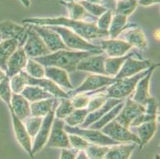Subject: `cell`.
<instances>
[{
  "instance_id": "1",
  "label": "cell",
  "mask_w": 160,
  "mask_h": 159,
  "mask_svg": "<svg viewBox=\"0 0 160 159\" xmlns=\"http://www.w3.org/2000/svg\"><path fill=\"white\" fill-rule=\"evenodd\" d=\"M26 24L38 26H59L72 30L86 41L108 37V33L99 30L96 22L77 21L66 17H32L22 20Z\"/></svg>"
},
{
  "instance_id": "2",
  "label": "cell",
  "mask_w": 160,
  "mask_h": 159,
  "mask_svg": "<svg viewBox=\"0 0 160 159\" xmlns=\"http://www.w3.org/2000/svg\"><path fill=\"white\" fill-rule=\"evenodd\" d=\"M92 54L94 53L90 52L61 49L56 52H50L46 56L34 58V60L44 67H58L68 72L77 70V65L80 61Z\"/></svg>"
},
{
  "instance_id": "3",
  "label": "cell",
  "mask_w": 160,
  "mask_h": 159,
  "mask_svg": "<svg viewBox=\"0 0 160 159\" xmlns=\"http://www.w3.org/2000/svg\"><path fill=\"white\" fill-rule=\"evenodd\" d=\"M53 30L60 35L62 42L68 49H72L75 51H82V52H90L94 54H101L103 50L100 46L88 42L81 36L78 35L72 30L59 26H49Z\"/></svg>"
},
{
  "instance_id": "4",
  "label": "cell",
  "mask_w": 160,
  "mask_h": 159,
  "mask_svg": "<svg viewBox=\"0 0 160 159\" xmlns=\"http://www.w3.org/2000/svg\"><path fill=\"white\" fill-rule=\"evenodd\" d=\"M153 65H151L148 69L144 70L139 73L131 77H126L117 80L115 83L107 87L104 91V96L107 98L118 99V100H123L124 98L130 96L134 92L136 86L139 81L142 77H144L149 72Z\"/></svg>"
},
{
  "instance_id": "5",
  "label": "cell",
  "mask_w": 160,
  "mask_h": 159,
  "mask_svg": "<svg viewBox=\"0 0 160 159\" xmlns=\"http://www.w3.org/2000/svg\"><path fill=\"white\" fill-rule=\"evenodd\" d=\"M65 131L68 134H73L78 135L85 138L90 144H96L100 146H114L120 144L116 142L107 135H104L101 131L93 129H87V128H81L80 127H69L65 125L64 127Z\"/></svg>"
},
{
  "instance_id": "6",
  "label": "cell",
  "mask_w": 160,
  "mask_h": 159,
  "mask_svg": "<svg viewBox=\"0 0 160 159\" xmlns=\"http://www.w3.org/2000/svg\"><path fill=\"white\" fill-rule=\"evenodd\" d=\"M26 25L28 27V32H27V40L22 48L27 57L34 59L49 54L51 52L46 46L42 39L41 38L38 33L30 25Z\"/></svg>"
},
{
  "instance_id": "7",
  "label": "cell",
  "mask_w": 160,
  "mask_h": 159,
  "mask_svg": "<svg viewBox=\"0 0 160 159\" xmlns=\"http://www.w3.org/2000/svg\"><path fill=\"white\" fill-rule=\"evenodd\" d=\"M100 130L104 135L119 143L131 142L132 143L140 144V141L137 135L131 132L128 128L120 125L115 119L108 122Z\"/></svg>"
},
{
  "instance_id": "8",
  "label": "cell",
  "mask_w": 160,
  "mask_h": 159,
  "mask_svg": "<svg viewBox=\"0 0 160 159\" xmlns=\"http://www.w3.org/2000/svg\"><path fill=\"white\" fill-rule=\"evenodd\" d=\"M28 27L27 25L20 26L12 21L0 22V34L2 41L15 40L18 42V46L22 47L27 37Z\"/></svg>"
},
{
  "instance_id": "9",
  "label": "cell",
  "mask_w": 160,
  "mask_h": 159,
  "mask_svg": "<svg viewBox=\"0 0 160 159\" xmlns=\"http://www.w3.org/2000/svg\"><path fill=\"white\" fill-rule=\"evenodd\" d=\"M117 81L115 77H108L106 75H100V74H93L90 75L85 80V81L77 88L72 90L71 92L68 94L69 97L74 96L78 93H85V92L97 91L100 88L108 87L112 84Z\"/></svg>"
},
{
  "instance_id": "10",
  "label": "cell",
  "mask_w": 160,
  "mask_h": 159,
  "mask_svg": "<svg viewBox=\"0 0 160 159\" xmlns=\"http://www.w3.org/2000/svg\"><path fill=\"white\" fill-rule=\"evenodd\" d=\"M65 122L60 119L54 118L52 124L51 131L46 142L48 147L60 149H71L69 141V135L65 131Z\"/></svg>"
},
{
  "instance_id": "11",
  "label": "cell",
  "mask_w": 160,
  "mask_h": 159,
  "mask_svg": "<svg viewBox=\"0 0 160 159\" xmlns=\"http://www.w3.org/2000/svg\"><path fill=\"white\" fill-rule=\"evenodd\" d=\"M35 30L42 39L46 46L51 52L61 49H68L62 42L60 35L49 26H38V25L29 24Z\"/></svg>"
},
{
  "instance_id": "12",
  "label": "cell",
  "mask_w": 160,
  "mask_h": 159,
  "mask_svg": "<svg viewBox=\"0 0 160 159\" xmlns=\"http://www.w3.org/2000/svg\"><path fill=\"white\" fill-rule=\"evenodd\" d=\"M144 112L145 107L143 105L136 103L132 99H128L120 113L115 118V120L124 127L129 128L132 121L140 114Z\"/></svg>"
},
{
  "instance_id": "13",
  "label": "cell",
  "mask_w": 160,
  "mask_h": 159,
  "mask_svg": "<svg viewBox=\"0 0 160 159\" xmlns=\"http://www.w3.org/2000/svg\"><path fill=\"white\" fill-rule=\"evenodd\" d=\"M151 66V62L149 60L136 59L132 57V55L126 59L115 78L116 80H120L126 77H131L144 70L148 69Z\"/></svg>"
},
{
  "instance_id": "14",
  "label": "cell",
  "mask_w": 160,
  "mask_h": 159,
  "mask_svg": "<svg viewBox=\"0 0 160 159\" xmlns=\"http://www.w3.org/2000/svg\"><path fill=\"white\" fill-rule=\"evenodd\" d=\"M54 119V111H51L47 116L43 118L42 123L39 129L38 132L34 137V141L32 146V154L34 155L35 154L42 151V149L46 145L49 134L51 131L52 124Z\"/></svg>"
},
{
  "instance_id": "15",
  "label": "cell",
  "mask_w": 160,
  "mask_h": 159,
  "mask_svg": "<svg viewBox=\"0 0 160 159\" xmlns=\"http://www.w3.org/2000/svg\"><path fill=\"white\" fill-rule=\"evenodd\" d=\"M105 59L106 56L103 53L92 54L80 61L78 65H77V70L94 74L106 75L105 69H104Z\"/></svg>"
},
{
  "instance_id": "16",
  "label": "cell",
  "mask_w": 160,
  "mask_h": 159,
  "mask_svg": "<svg viewBox=\"0 0 160 159\" xmlns=\"http://www.w3.org/2000/svg\"><path fill=\"white\" fill-rule=\"evenodd\" d=\"M12 118L13 128H14V133L15 138L26 152L30 155V157H33L32 154V142L31 137L29 135L27 129L25 127V125L22 121L20 120L17 116L13 113L11 110H10Z\"/></svg>"
},
{
  "instance_id": "17",
  "label": "cell",
  "mask_w": 160,
  "mask_h": 159,
  "mask_svg": "<svg viewBox=\"0 0 160 159\" xmlns=\"http://www.w3.org/2000/svg\"><path fill=\"white\" fill-rule=\"evenodd\" d=\"M100 48L108 57H119L126 55L132 47L122 39L110 38L101 41Z\"/></svg>"
},
{
  "instance_id": "18",
  "label": "cell",
  "mask_w": 160,
  "mask_h": 159,
  "mask_svg": "<svg viewBox=\"0 0 160 159\" xmlns=\"http://www.w3.org/2000/svg\"><path fill=\"white\" fill-rule=\"evenodd\" d=\"M28 57L26 54L22 47H19L14 52L7 63V77H14L25 69L27 65Z\"/></svg>"
},
{
  "instance_id": "19",
  "label": "cell",
  "mask_w": 160,
  "mask_h": 159,
  "mask_svg": "<svg viewBox=\"0 0 160 159\" xmlns=\"http://www.w3.org/2000/svg\"><path fill=\"white\" fill-rule=\"evenodd\" d=\"M25 79H26V83L27 85H36L42 87L44 90L47 91L51 95H53L54 97H58V98H69L68 96V93L65 92L62 87L57 85L56 84L51 81L49 79L46 78H40L36 79L30 77V76L27 75L24 71Z\"/></svg>"
},
{
  "instance_id": "20",
  "label": "cell",
  "mask_w": 160,
  "mask_h": 159,
  "mask_svg": "<svg viewBox=\"0 0 160 159\" xmlns=\"http://www.w3.org/2000/svg\"><path fill=\"white\" fill-rule=\"evenodd\" d=\"M120 35H121L120 39L128 42L132 47H136L140 50H144L148 49V39L142 29L139 27L126 29Z\"/></svg>"
},
{
  "instance_id": "21",
  "label": "cell",
  "mask_w": 160,
  "mask_h": 159,
  "mask_svg": "<svg viewBox=\"0 0 160 159\" xmlns=\"http://www.w3.org/2000/svg\"><path fill=\"white\" fill-rule=\"evenodd\" d=\"M158 65H153L152 68H151L148 74L144 76L143 77L140 79L139 82L137 83L134 91V96L132 97V100H134L136 103H139L141 105L144 106L146 104L147 101L148 99L151 97V95L149 92V86H150V81H151V77L153 73V71Z\"/></svg>"
},
{
  "instance_id": "22",
  "label": "cell",
  "mask_w": 160,
  "mask_h": 159,
  "mask_svg": "<svg viewBox=\"0 0 160 159\" xmlns=\"http://www.w3.org/2000/svg\"><path fill=\"white\" fill-rule=\"evenodd\" d=\"M45 77L53 81L60 87L69 90L75 88L69 81L68 72L62 68L53 66L45 67Z\"/></svg>"
},
{
  "instance_id": "23",
  "label": "cell",
  "mask_w": 160,
  "mask_h": 159,
  "mask_svg": "<svg viewBox=\"0 0 160 159\" xmlns=\"http://www.w3.org/2000/svg\"><path fill=\"white\" fill-rule=\"evenodd\" d=\"M61 2L67 7L68 12H69V17L71 19L77 20V21L88 22H97V17L88 14L79 2L62 0Z\"/></svg>"
},
{
  "instance_id": "24",
  "label": "cell",
  "mask_w": 160,
  "mask_h": 159,
  "mask_svg": "<svg viewBox=\"0 0 160 159\" xmlns=\"http://www.w3.org/2000/svg\"><path fill=\"white\" fill-rule=\"evenodd\" d=\"M9 109L12 111L13 113L22 122L30 116V102L21 94L13 93L11 107H9Z\"/></svg>"
},
{
  "instance_id": "25",
  "label": "cell",
  "mask_w": 160,
  "mask_h": 159,
  "mask_svg": "<svg viewBox=\"0 0 160 159\" xmlns=\"http://www.w3.org/2000/svg\"><path fill=\"white\" fill-rule=\"evenodd\" d=\"M123 101V100H118V99H112V98H108L106 103L103 105L102 107H100L97 110L94 111L92 112H90L88 114L85 122L81 125L80 127L81 128H88V127L91 126L92 123L97 122L98 119L104 116V114L107 113L108 111L111 110L112 107H114L116 105L120 103V102Z\"/></svg>"
},
{
  "instance_id": "26",
  "label": "cell",
  "mask_w": 160,
  "mask_h": 159,
  "mask_svg": "<svg viewBox=\"0 0 160 159\" xmlns=\"http://www.w3.org/2000/svg\"><path fill=\"white\" fill-rule=\"evenodd\" d=\"M21 95L30 103L46 99L54 98L53 95L36 85H27L22 91Z\"/></svg>"
},
{
  "instance_id": "27",
  "label": "cell",
  "mask_w": 160,
  "mask_h": 159,
  "mask_svg": "<svg viewBox=\"0 0 160 159\" xmlns=\"http://www.w3.org/2000/svg\"><path fill=\"white\" fill-rule=\"evenodd\" d=\"M136 147L134 144H117L109 148L106 154L105 159H129L132 151Z\"/></svg>"
},
{
  "instance_id": "28",
  "label": "cell",
  "mask_w": 160,
  "mask_h": 159,
  "mask_svg": "<svg viewBox=\"0 0 160 159\" xmlns=\"http://www.w3.org/2000/svg\"><path fill=\"white\" fill-rule=\"evenodd\" d=\"M18 48V42L13 39L0 42V68L5 72H7V61Z\"/></svg>"
},
{
  "instance_id": "29",
  "label": "cell",
  "mask_w": 160,
  "mask_h": 159,
  "mask_svg": "<svg viewBox=\"0 0 160 159\" xmlns=\"http://www.w3.org/2000/svg\"><path fill=\"white\" fill-rule=\"evenodd\" d=\"M54 98L46 99L33 102L30 104V116L44 118L49 112L53 111L54 106Z\"/></svg>"
},
{
  "instance_id": "30",
  "label": "cell",
  "mask_w": 160,
  "mask_h": 159,
  "mask_svg": "<svg viewBox=\"0 0 160 159\" xmlns=\"http://www.w3.org/2000/svg\"><path fill=\"white\" fill-rule=\"evenodd\" d=\"M157 130L156 120L149 121L137 127L138 138L140 141V148L146 145L153 138Z\"/></svg>"
},
{
  "instance_id": "31",
  "label": "cell",
  "mask_w": 160,
  "mask_h": 159,
  "mask_svg": "<svg viewBox=\"0 0 160 159\" xmlns=\"http://www.w3.org/2000/svg\"><path fill=\"white\" fill-rule=\"evenodd\" d=\"M128 17L119 14H115L112 15L111 24L109 26L108 33L110 38H116L119 35L128 29Z\"/></svg>"
},
{
  "instance_id": "32",
  "label": "cell",
  "mask_w": 160,
  "mask_h": 159,
  "mask_svg": "<svg viewBox=\"0 0 160 159\" xmlns=\"http://www.w3.org/2000/svg\"><path fill=\"white\" fill-rule=\"evenodd\" d=\"M132 55L133 54L129 53V54L119 57H106L105 61H104V69H105L106 75L108 77L109 76L112 77H116L126 59Z\"/></svg>"
},
{
  "instance_id": "33",
  "label": "cell",
  "mask_w": 160,
  "mask_h": 159,
  "mask_svg": "<svg viewBox=\"0 0 160 159\" xmlns=\"http://www.w3.org/2000/svg\"><path fill=\"white\" fill-rule=\"evenodd\" d=\"M123 104H124V103L123 101L120 102V103H118L117 105H116L111 110L108 111L107 113L104 114V116L100 118V119H98L97 122L92 123L88 128L93 130H100L102 127H104L108 122H110L113 119H115V118L118 116V114L120 113V111H121L122 107H123Z\"/></svg>"
},
{
  "instance_id": "34",
  "label": "cell",
  "mask_w": 160,
  "mask_h": 159,
  "mask_svg": "<svg viewBox=\"0 0 160 159\" xmlns=\"http://www.w3.org/2000/svg\"><path fill=\"white\" fill-rule=\"evenodd\" d=\"M138 0H117L115 7V14L128 17L136 11Z\"/></svg>"
},
{
  "instance_id": "35",
  "label": "cell",
  "mask_w": 160,
  "mask_h": 159,
  "mask_svg": "<svg viewBox=\"0 0 160 159\" xmlns=\"http://www.w3.org/2000/svg\"><path fill=\"white\" fill-rule=\"evenodd\" d=\"M88 114V112L86 108L75 109L69 116L64 119V122L66 123L67 126L81 127L85 122Z\"/></svg>"
},
{
  "instance_id": "36",
  "label": "cell",
  "mask_w": 160,
  "mask_h": 159,
  "mask_svg": "<svg viewBox=\"0 0 160 159\" xmlns=\"http://www.w3.org/2000/svg\"><path fill=\"white\" fill-rule=\"evenodd\" d=\"M25 72L33 78L40 79L45 77V67L33 58H28L27 65L25 67Z\"/></svg>"
},
{
  "instance_id": "37",
  "label": "cell",
  "mask_w": 160,
  "mask_h": 159,
  "mask_svg": "<svg viewBox=\"0 0 160 159\" xmlns=\"http://www.w3.org/2000/svg\"><path fill=\"white\" fill-rule=\"evenodd\" d=\"M75 110L71 100L69 98H61V101L58 107L54 112V116L57 119L64 120L68 116H69Z\"/></svg>"
},
{
  "instance_id": "38",
  "label": "cell",
  "mask_w": 160,
  "mask_h": 159,
  "mask_svg": "<svg viewBox=\"0 0 160 159\" xmlns=\"http://www.w3.org/2000/svg\"><path fill=\"white\" fill-rule=\"evenodd\" d=\"M109 147L96 144H89L85 150V154L88 159H104Z\"/></svg>"
},
{
  "instance_id": "39",
  "label": "cell",
  "mask_w": 160,
  "mask_h": 159,
  "mask_svg": "<svg viewBox=\"0 0 160 159\" xmlns=\"http://www.w3.org/2000/svg\"><path fill=\"white\" fill-rule=\"evenodd\" d=\"M43 118L36 117V116H31L27 118L25 122V127L27 129L29 135L32 138H34L37 133L40 129L42 123Z\"/></svg>"
},
{
  "instance_id": "40",
  "label": "cell",
  "mask_w": 160,
  "mask_h": 159,
  "mask_svg": "<svg viewBox=\"0 0 160 159\" xmlns=\"http://www.w3.org/2000/svg\"><path fill=\"white\" fill-rule=\"evenodd\" d=\"M12 90L10 85V78L6 77L4 80L0 81V98L7 107H11V101L12 98Z\"/></svg>"
},
{
  "instance_id": "41",
  "label": "cell",
  "mask_w": 160,
  "mask_h": 159,
  "mask_svg": "<svg viewBox=\"0 0 160 159\" xmlns=\"http://www.w3.org/2000/svg\"><path fill=\"white\" fill-rule=\"evenodd\" d=\"M10 85H11V90H12L13 93H15V94H21L23 88L27 86L26 79H25L24 70L22 71V72H20L19 73L17 74V75L11 77V80H10Z\"/></svg>"
},
{
  "instance_id": "42",
  "label": "cell",
  "mask_w": 160,
  "mask_h": 159,
  "mask_svg": "<svg viewBox=\"0 0 160 159\" xmlns=\"http://www.w3.org/2000/svg\"><path fill=\"white\" fill-rule=\"evenodd\" d=\"M79 2L82 5V7L85 9V11L88 14H90L92 16H93V17H97V18H98L100 16L102 15L108 10L106 7H104L101 4L91 3V2H87L85 0H83V1H81Z\"/></svg>"
},
{
  "instance_id": "43",
  "label": "cell",
  "mask_w": 160,
  "mask_h": 159,
  "mask_svg": "<svg viewBox=\"0 0 160 159\" xmlns=\"http://www.w3.org/2000/svg\"><path fill=\"white\" fill-rule=\"evenodd\" d=\"M68 135H69V141L71 148H73L76 151H85L87 147L89 146V142L80 135H73V134H68Z\"/></svg>"
},
{
  "instance_id": "44",
  "label": "cell",
  "mask_w": 160,
  "mask_h": 159,
  "mask_svg": "<svg viewBox=\"0 0 160 159\" xmlns=\"http://www.w3.org/2000/svg\"><path fill=\"white\" fill-rule=\"evenodd\" d=\"M112 12L113 11H112L111 10H107L102 15L97 18L96 25L99 30L108 32L110 24H111L112 18Z\"/></svg>"
},
{
  "instance_id": "45",
  "label": "cell",
  "mask_w": 160,
  "mask_h": 159,
  "mask_svg": "<svg viewBox=\"0 0 160 159\" xmlns=\"http://www.w3.org/2000/svg\"><path fill=\"white\" fill-rule=\"evenodd\" d=\"M90 97L87 93H78L72 96L71 102L75 109L86 108L89 102Z\"/></svg>"
},
{
  "instance_id": "46",
  "label": "cell",
  "mask_w": 160,
  "mask_h": 159,
  "mask_svg": "<svg viewBox=\"0 0 160 159\" xmlns=\"http://www.w3.org/2000/svg\"><path fill=\"white\" fill-rule=\"evenodd\" d=\"M107 100L108 98L104 94L96 96H94L93 98L90 99L89 102L88 103V106L86 107L88 113L94 112V111L97 110V109L102 107L103 105L106 103Z\"/></svg>"
},
{
  "instance_id": "47",
  "label": "cell",
  "mask_w": 160,
  "mask_h": 159,
  "mask_svg": "<svg viewBox=\"0 0 160 159\" xmlns=\"http://www.w3.org/2000/svg\"><path fill=\"white\" fill-rule=\"evenodd\" d=\"M157 115H148V114L142 113L138 116L136 119H134L131 123L130 127H138L139 125L144 123V122H149V121L156 120Z\"/></svg>"
},
{
  "instance_id": "48",
  "label": "cell",
  "mask_w": 160,
  "mask_h": 159,
  "mask_svg": "<svg viewBox=\"0 0 160 159\" xmlns=\"http://www.w3.org/2000/svg\"><path fill=\"white\" fill-rule=\"evenodd\" d=\"M145 113L148 115H157L158 113V102L155 98L151 96L144 105Z\"/></svg>"
},
{
  "instance_id": "49",
  "label": "cell",
  "mask_w": 160,
  "mask_h": 159,
  "mask_svg": "<svg viewBox=\"0 0 160 159\" xmlns=\"http://www.w3.org/2000/svg\"><path fill=\"white\" fill-rule=\"evenodd\" d=\"M76 150L72 149H62L60 159H75Z\"/></svg>"
},
{
  "instance_id": "50",
  "label": "cell",
  "mask_w": 160,
  "mask_h": 159,
  "mask_svg": "<svg viewBox=\"0 0 160 159\" xmlns=\"http://www.w3.org/2000/svg\"><path fill=\"white\" fill-rule=\"evenodd\" d=\"M116 2H117V0H102L101 5L106 7L108 10H111L112 11H114Z\"/></svg>"
},
{
  "instance_id": "51",
  "label": "cell",
  "mask_w": 160,
  "mask_h": 159,
  "mask_svg": "<svg viewBox=\"0 0 160 159\" xmlns=\"http://www.w3.org/2000/svg\"><path fill=\"white\" fill-rule=\"evenodd\" d=\"M160 0H138V5L142 7H150V6L158 4Z\"/></svg>"
},
{
  "instance_id": "52",
  "label": "cell",
  "mask_w": 160,
  "mask_h": 159,
  "mask_svg": "<svg viewBox=\"0 0 160 159\" xmlns=\"http://www.w3.org/2000/svg\"><path fill=\"white\" fill-rule=\"evenodd\" d=\"M75 159H88V157H87L85 151H80V152L78 153V155L76 156Z\"/></svg>"
},
{
  "instance_id": "53",
  "label": "cell",
  "mask_w": 160,
  "mask_h": 159,
  "mask_svg": "<svg viewBox=\"0 0 160 159\" xmlns=\"http://www.w3.org/2000/svg\"><path fill=\"white\" fill-rule=\"evenodd\" d=\"M6 77H7V74H6V72H4V71L2 69V68H0V81H2V80H4V79L6 78Z\"/></svg>"
},
{
  "instance_id": "54",
  "label": "cell",
  "mask_w": 160,
  "mask_h": 159,
  "mask_svg": "<svg viewBox=\"0 0 160 159\" xmlns=\"http://www.w3.org/2000/svg\"><path fill=\"white\" fill-rule=\"evenodd\" d=\"M19 1L25 6V7H29L30 6V4H31L30 0H19Z\"/></svg>"
},
{
  "instance_id": "55",
  "label": "cell",
  "mask_w": 160,
  "mask_h": 159,
  "mask_svg": "<svg viewBox=\"0 0 160 159\" xmlns=\"http://www.w3.org/2000/svg\"><path fill=\"white\" fill-rule=\"evenodd\" d=\"M87 2H91V3H96V4H101L102 0H85Z\"/></svg>"
},
{
  "instance_id": "56",
  "label": "cell",
  "mask_w": 160,
  "mask_h": 159,
  "mask_svg": "<svg viewBox=\"0 0 160 159\" xmlns=\"http://www.w3.org/2000/svg\"><path fill=\"white\" fill-rule=\"evenodd\" d=\"M63 1H74V2H81L83 0H63Z\"/></svg>"
},
{
  "instance_id": "57",
  "label": "cell",
  "mask_w": 160,
  "mask_h": 159,
  "mask_svg": "<svg viewBox=\"0 0 160 159\" xmlns=\"http://www.w3.org/2000/svg\"><path fill=\"white\" fill-rule=\"evenodd\" d=\"M2 36H1V34H0V42H2Z\"/></svg>"
}]
</instances>
